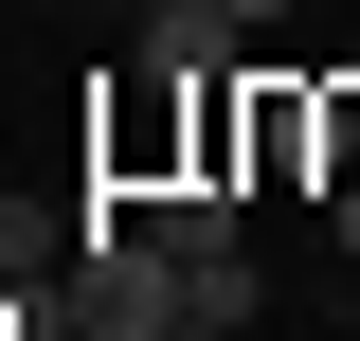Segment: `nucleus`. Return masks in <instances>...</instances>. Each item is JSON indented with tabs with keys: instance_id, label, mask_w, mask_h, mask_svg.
<instances>
[{
	"instance_id": "obj_4",
	"label": "nucleus",
	"mask_w": 360,
	"mask_h": 341,
	"mask_svg": "<svg viewBox=\"0 0 360 341\" xmlns=\"http://www.w3.org/2000/svg\"><path fill=\"white\" fill-rule=\"evenodd\" d=\"M342 252H360V162H342Z\"/></svg>"
},
{
	"instance_id": "obj_5",
	"label": "nucleus",
	"mask_w": 360,
	"mask_h": 341,
	"mask_svg": "<svg viewBox=\"0 0 360 341\" xmlns=\"http://www.w3.org/2000/svg\"><path fill=\"white\" fill-rule=\"evenodd\" d=\"M127 18H180V0H127Z\"/></svg>"
},
{
	"instance_id": "obj_1",
	"label": "nucleus",
	"mask_w": 360,
	"mask_h": 341,
	"mask_svg": "<svg viewBox=\"0 0 360 341\" xmlns=\"http://www.w3.org/2000/svg\"><path fill=\"white\" fill-rule=\"evenodd\" d=\"M144 234H162V252H234V180H217V162L162 180V198H144Z\"/></svg>"
},
{
	"instance_id": "obj_7",
	"label": "nucleus",
	"mask_w": 360,
	"mask_h": 341,
	"mask_svg": "<svg viewBox=\"0 0 360 341\" xmlns=\"http://www.w3.org/2000/svg\"><path fill=\"white\" fill-rule=\"evenodd\" d=\"M180 341H198V323H180Z\"/></svg>"
},
{
	"instance_id": "obj_3",
	"label": "nucleus",
	"mask_w": 360,
	"mask_h": 341,
	"mask_svg": "<svg viewBox=\"0 0 360 341\" xmlns=\"http://www.w3.org/2000/svg\"><path fill=\"white\" fill-rule=\"evenodd\" d=\"M217 18H234V36H270V18H307V0H217Z\"/></svg>"
},
{
	"instance_id": "obj_2",
	"label": "nucleus",
	"mask_w": 360,
	"mask_h": 341,
	"mask_svg": "<svg viewBox=\"0 0 360 341\" xmlns=\"http://www.w3.org/2000/svg\"><path fill=\"white\" fill-rule=\"evenodd\" d=\"M270 323V269L252 252H198V341H252Z\"/></svg>"
},
{
	"instance_id": "obj_6",
	"label": "nucleus",
	"mask_w": 360,
	"mask_h": 341,
	"mask_svg": "<svg viewBox=\"0 0 360 341\" xmlns=\"http://www.w3.org/2000/svg\"><path fill=\"white\" fill-rule=\"evenodd\" d=\"M342 341H360V305H342Z\"/></svg>"
}]
</instances>
